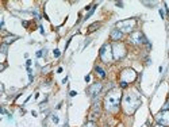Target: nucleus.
Masks as SVG:
<instances>
[{"label": "nucleus", "mask_w": 169, "mask_h": 127, "mask_svg": "<svg viewBox=\"0 0 169 127\" xmlns=\"http://www.w3.org/2000/svg\"><path fill=\"white\" fill-rule=\"evenodd\" d=\"M121 100H122V91L118 88H112L104 97V107L107 111L116 112L119 110Z\"/></svg>", "instance_id": "obj_1"}, {"label": "nucleus", "mask_w": 169, "mask_h": 127, "mask_svg": "<svg viewBox=\"0 0 169 127\" xmlns=\"http://www.w3.org/2000/svg\"><path fill=\"white\" fill-rule=\"evenodd\" d=\"M139 106H141V97L138 93L130 92L123 96V108L127 114H134Z\"/></svg>", "instance_id": "obj_2"}, {"label": "nucleus", "mask_w": 169, "mask_h": 127, "mask_svg": "<svg viewBox=\"0 0 169 127\" xmlns=\"http://www.w3.org/2000/svg\"><path fill=\"white\" fill-rule=\"evenodd\" d=\"M99 56H100V60L106 64H110L111 61L114 60V56H112V46L110 43H104L100 49V53H99Z\"/></svg>", "instance_id": "obj_3"}, {"label": "nucleus", "mask_w": 169, "mask_h": 127, "mask_svg": "<svg viewBox=\"0 0 169 127\" xmlns=\"http://www.w3.org/2000/svg\"><path fill=\"white\" fill-rule=\"evenodd\" d=\"M135 26H137V20L135 19H126L116 22V28L122 32H131Z\"/></svg>", "instance_id": "obj_4"}, {"label": "nucleus", "mask_w": 169, "mask_h": 127, "mask_svg": "<svg viewBox=\"0 0 169 127\" xmlns=\"http://www.w3.org/2000/svg\"><path fill=\"white\" fill-rule=\"evenodd\" d=\"M135 79H137V73H135V70L131 69V68H126V69H123V70L121 72V81H122V83H126L127 85H129L130 83L135 81Z\"/></svg>", "instance_id": "obj_5"}, {"label": "nucleus", "mask_w": 169, "mask_h": 127, "mask_svg": "<svg viewBox=\"0 0 169 127\" xmlns=\"http://www.w3.org/2000/svg\"><path fill=\"white\" fill-rule=\"evenodd\" d=\"M112 56L114 60H122L126 56V46L122 42H114L112 45Z\"/></svg>", "instance_id": "obj_6"}, {"label": "nucleus", "mask_w": 169, "mask_h": 127, "mask_svg": "<svg viewBox=\"0 0 169 127\" xmlns=\"http://www.w3.org/2000/svg\"><path fill=\"white\" fill-rule=\"evenodd\" d=\"M157 124H161L164 127H169V111H161L156 115Z\"/></svg>", "instance_id": "obj_7"}, {"label": "nucleus", "mask_w": 169, "mask_h": 127, "mask_svg": "<svg viewBox=\"0 0 169 127\" xmlns=\"http://www.w3.org/2000/svg\"><path fill=\"white\" fill-rule=\"evenodd\" d=\"M130 42L133 45H141L143 42H148V41H146L145 35L141 31H133L131 35H130Z\"/></svg>", "instance_id": "obj_8"}, {"label": "nucleus", "mask_w": 169, "mask_h": 127, "mask_svg": "<svg viewBox=\"0 0 169 127\" xmlns=\"http://www.w3.org/2000/svg\"><path fill=\"white\" fill-rule=\"evenodd\" d=\"M99 116H100V104L98 103H95L94 106H92V108H91V112H89V120L91 122H95V120L98 119Z\"/></svg>", "instance_id": "obj_9"}, {"label": "nucleus", "mask_w": 169, "mask_h": 127, "mask_svg": "<svg viewBox=\"0 0 169 127\" xmlns=\"http://www.w3.org/2000/svg\"><path fill=\"white\" fill-rule=\"evenodd\" d=\"M103 85L100 83H95L92 84V85H89V88H88V95L92 96V97H96V96L100 93V91H102Z\"/></svg>", "instance_id": "obj_10"}, {"label": "nucleus", "mask_w": 169, "mask_h": 127, "mask_svg": "<svg viewBox=\"0 0 169 127\" xmlns=\"http://www.w3.org/2000/svg\"><path fill=\"white\" fill-rule=\"evenodd\" d=\"M122 37H123V32L122 31H119L118 28H114L112 31H111V41H114V42H118V41L122 39Z\"/></svg>", "instance_id": "obj_11"}, {"label": "nucleus", "mask_w": 169, "mask_h": 127, "mask_svg": "<svg viewBox=\"0 0 169 127\" xmlns=\"http://www.w3.org/2000/svg\"><path fill=\"white\" fill-rule=\"evenodd\" d=\"M18 39V37L16 35H8V37H6V38H3V43L4 45H10V43H12L14 41H16Z\"/></svg>", "instance_id": "obj_12"}, {"label": "nucleus", "mask_w": 169, "mask_h": 127, "mask_svg": "<svg viewBox=\"0 0 169 127\" xmlns=\"http://www.w3.org/2000/svg\"><path fill=\"white\" fill-rule=\"evenodd\" d=\"M95 72H96V75H98L100 79H106V72L103 70L100 66H95Z\"/></svg>", "instance_id": "obj_13"}, {"label": "nucleus", "mask_w": 169, "mask_h": 127, "mask_svg": "<svg viewBox=\"0 0 169 127\" xmlns=\"http://www.w3.org/2000/svg\"><path fill=\"white\" fill-rule=\"evenodd\" d=\"M99 27H100V23H99V22H95V23H92V24H89V26H88V32L96 31Z\"/></svg>", "instance_id": "obj_14"}, {"label": "nucleus", "mask_w": 169, "mask_h": 127, "mask_svg": "<svg viewBox=\"0 0 169 127\" xmlns=\"http://www.w3.org/2000/svg\"><path fill=\"white\" fill-rule=\"evenodd\" d=\"M161 111H169V97H168V100H166L165 106L162 107V110H161Z\"/></svg>", "instance_id": "obj_15"}, {"label": "nucleus", "mask_w": 169, "mask_h": 127, "mask_svg": "<svg viewBox=\"0 0 169 127\" xmlns=\"http://www.w3.org/2000/svg\"><path fill=\"white\" fill-rule=\"evenodd\" d=\"M95 8H96V6H94V7L91 8V11H89V12H88V15H87V16H85V19H88V18H89V16H91V15H92V14H94V11H95Z\"/></svg>", "instance_id": "obj_16"}, {"label": "nucleus", "mask_w": 169, "mask_h": 127, "mask_svg": "<svg viewBox=\"0 0 169 127\" xmlns=\"http://www.w3.org/2000/svg\"><path fill=\"white\" fill-rule=\"evenodd\" d=\"M53 54H54V57H55V58H58V57L61 56V52H60L58 49H55L54 52H53Z\"/></svg>", "instance_id": "obj_17"}, {"label": "nucleus", "mask_w": 169, "mask_h": 127, "mask_svg": "<svg viewBox=\"0 0 169 127\" xmlns=\"http://www.w3.org/2000/svg\"><path fill=\"white\" fill-rule=\"evenodd\" d=\"M45 54H46V53H45V50H39V52H37V57H38V58H41V57L45 56Z\"/></svg>", "instance_id": "obj_18"}, {"label": "nucleus", "mask_w": 169, "mask_h": 127, "mask_svg": "<svg viewBox=\"0 0 169 127\" xmlns=\"http://www.w3.org/2000/svg\"><path fill=\"white\" fill-rule=\"evenodd\" d=\"M1 50H3V54L4 56H6V54H7V45H1Z\"/></svg>", "instance_id": "obj_19"}, {"label": "nucleus", "mask_w": 169, "mask_h": 127, "mask_svg": "<svg viewBox=\"0 0 169 127\" xmlns=\"http://www.w3.org/2000/svg\"><path fill=\"white\" fill-rule=\"evenodd\" d=\"M51 120H53V123H58V116H55V115H53L51 116Z\"/></svg>", "instance_id": "obj_20"}, {"label": "nucleus", "mask_w": 169, "mask_h": 127, "mask_svg": "<svg viewBox=\"0 0 169 127\" xmlns=\"http://www.w3.org/2000/svg\"><path fill=\"white\" fill-rule=\"evenodd\" d=\"M85 127H95V122H88V123H85Z\"/></svg>", "instance_id": "obj_21"}, {"label": "nucleus", "mask_w": 169, "mask_h": 127, "mask_svg": "<svg viewBox=\"0 0 169 127\" xmlns=\"http://www.w3.org/2000/svg\"><path fill=\"white\" fill-rule=\"evenodd\" d=\"M49 70H50V66H46V68H43V69H42L43 73H46V72H49Z\"/></svg>", "instance_id": "obj_22"}, {"label": "nucleus", "mask_w": 169, "mask_h": 127, "mask_svg": "<svg viewBox=\"0 0 169 127\" xmlns=\"http://www.w3.org/2000/svg\"><path fill=\"white\" fill-rule=\"evenodd\" d=\"M127 87V84L126 83H122V81H121V88H126Z\"/></svg>", "instance_id": "obj_23"}, {"label": "nucleus", "mask_w": 169, "mask_h": 127, "mask_svg": "<svg viewBox=\"0 0 169 127\" xmlns=\"http://www.w3.org/2000/svg\"><path fill=\"white\" fill-rule=\"evenodd\" d=\"M76 95H77V93H76L75 91H72L71 93H69V96H71V97H73V96H76Z\"/></svg>", "instance_id": "obj_24"}, {"label": "nucleus", "mask_w": 169, "mask_h": 127, "mask_svg": "<svg viewBox=\"0 0 169 127\" xmlns=\"http://www.w3.org/2000/svg\"><path fill=\"white\" fill-rule=\"evenodd\" d=\"M85 81H87V83H89V81H91V76H85Z\"/></svg>", "instance_id": "obj_25"}, {"label": "nucleus", "mask_w": 169, "mask_h": 127, "mask_svg": "<svg viewBox=\"0 0 169 127\" xmlns=\"http://www.w3.org/2000/svg\"><path fill=\"white\" fill-rule=\"evenodd\" d=\"M26 65H27V68H30V65H31V61L27 60V62H26Z\"/></svg>", "instance_id": "obj_26"}, {"label": "nucleus", "mask_w": 169, "mask_h": 127, "mask_svg": "<svg viewBox=\"0 0 169 127\" xmlns=\"http://www.w3.org/2000/svg\"><path fill=\"white\" fill-rule=\"evenodd\" d=\"M116 6H118V7H123V3H121V1H118V3H116Z\"/></svg>", "instance_id": "obj_27"}, {"label": "nucleus", "mask_w": 169, "mask_h": 127, "mask_svg": "<svg viewBox=\"0 0 169 127\" xmlns=\"http://www.w3.org/2000/svg\"><path fill=\"white\" fill-rule=\"evenodd\" d=\"M154 127H164V126H161V124H157V126H154Z\"/></svg>", "instance_id": "obj_28"}]
</instances>
